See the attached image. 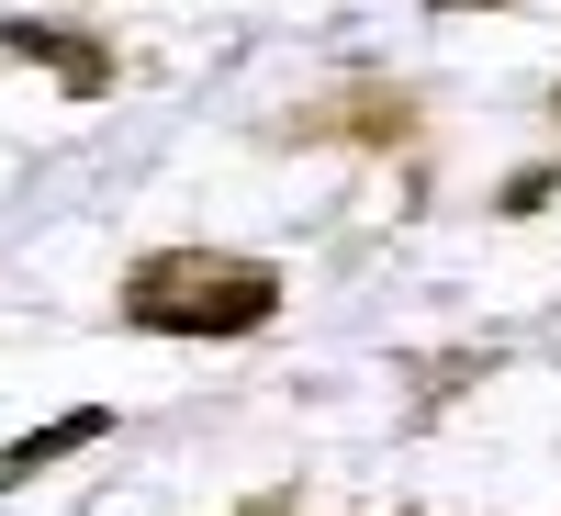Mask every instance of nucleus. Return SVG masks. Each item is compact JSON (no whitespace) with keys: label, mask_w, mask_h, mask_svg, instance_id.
Instances as JSON below:
<instances>
[{"label":"nucleus","mask_w":561,"mask_h":516,"mask_svg":"<svg viewBox=\"0 0 561 516\" xmlns=\"http://www.w3.org/2000/svg\"><path fill=\"white\" fill-rule=\"evenodd\" d=\"M280 314V270L237 248H158L124 270V325L147 337H259Z\"/></svg>","instance_id":"nucleus-1"},{"label":"nucleus","mask_w":561,"mask_h":516,"mask_svg":"<svg viewBox=\"0 0 561 516\" xmlns=\"http://www.w3.org/2000/svg\"><path fill=\"white\" fill-rule=\"evenodd\" d=\"M550 124H561V90H550Z\"/></svg>","instance_id":"nucleus-4"},{"label":"nucleus","mask_w":561,"mask_h":516,"mask_svg":"<svg viewBox=\"0 0 561 516\" xmlns=\"http://www.w3.org/2000/svg\"><path fill=\"white\" fill-rule=\"evenodd\" d=\"M90 438H113V404H79V415H57V427L12 438V449H0V494L34 483V472H57V460H68V449H90Z\"/></svg>","instance_id":"nucleus-3"},{"label":"nucleus","mask_w":561,"mask_h":516,"mask_svg":"<svg viewBox=\"0 0 561 516\" xmlns=\"http://www.w3.org/2000/svg\"><path fill=\"white\" fill-rule=\"evenodd\" d=\"M0 57H23V68H57L79 102L90 90H113V45H90L79 23H45V12H0Z\"/></svg>","instance_id":"nucleus-2"}]
</instances>
